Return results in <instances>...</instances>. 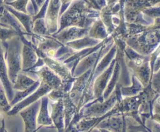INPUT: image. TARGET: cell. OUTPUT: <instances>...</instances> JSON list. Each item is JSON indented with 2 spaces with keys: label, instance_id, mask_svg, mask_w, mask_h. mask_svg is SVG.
Returning <instances> with one entry per match:
<instances>
[{
  "label": "cell",
  "instance_id": "obj_1",
  "mask_svg": "<svg viewBox=\"0 0 160 132\" xmlns=\"http://www.w3.org/2000/svg\"><path fill=\"white\" fill-rule=\"evenodd\" d=\"M8 65H9V74L10 79L15 81L17 79V74L20 67V54L19 48L12 47L9 48L8 52Z\"/></svg>",
  "mask_w": 160,
  "mask_h": 132
},
{
  "label": "cell",
  "instance_id": "obj_2",
  "mask_svg": "<svg viewBox=\"0 0 160 132\" xmlns=\"http://www.w3.org/2000/svg\"><path fill=\"white\" fill-rule=\"evenodd\" d=\"M21 115L24 119L26 124V132H32L35 129V107L29 108L22 112Z\"/></svg>",
  "mask_w": 160,
  "mask_h": 132
},
{
  "label": "cell",
  "instance_id": "obj_3",
  "mask_svg": "<svg viewBox=\"0 0 160 132\" xmlns=\"http://www.w3.org/2000/svg\"><path fill=\"white\" fill-rule=\"evenodd\" d=\"M0 80L2 81L3 85L6 87V90L10 91V84H9L7 77V70H6L4 58H3V53L1 45H0Z\"/></svg>",
  "mask_w": 160,
  "mask_h": 132
},
{
  "label": "cell",
  "instance_id": "obj_4",
  "mask_svg": "<svg viewBox=\"0 0 160 132\" xmlns=\"http://www.w3.org/2000/svg\"><path fill=\"white\" fill-rule=\"evenodd\" d=\"M38 121V124H52L51 120H50L49 117H48V111H47L46 98L43 99V100H42V109H41L40 115H39Z\"/></svg>",
  "mask_w": 160,
  "mask_h": 132
},
{
  "label": "cell",
  "instance_id": "obj_5",
  "mask_svg": "<svg viewBox=\"0 0 160 132\" xmlns=\"http://www.w3.org/2000/svg\"><path fill=\"white\" fill-rule=\"evenodd\" d=\"M34 83V81H32L31 79L28 78V77L24 76V75L19 74L18 78H17V86L15 88H18L19 89H26L27 88L31 86Z\"/></svg>",
  "mask_w": 160,
  "mask_h": 132
},
{
  "label": "cell",
  "instance_id": "obj_6",
  "mask_svg": "<svg viewBox=\"0 0 160 132\" xmlns=\"http://www.w3.org/2000/svg\"><path fill=\"white\" fill-rule=\"evenodd\" d=\"M0 107L2 108L4 110H7L9 108L7 100H6V95H5L4 90H3L2 85H0Z\"/></svg>",
  "mask_w": 160,
  "mask_h": 132
},
{
  "label": "cell",
  "instance_id": "obj_7",
  "mask_svg": "<svg viewBox=\"0 0 160 132\" xmlns=\"http://www.w3.org/2000/svg\"><path fill=\"white\" fill-rule=\"evenodd\" d=\"M152 86L155 90L160 91V69L152 74Z\"/></svg>",
  "mask_w": 160,
  "mask_h": 132
},
{
  "label": "cell",
  "instance_id": "obj_8",
  "mask_svg": "<svg viewBox=\"0 0 160 132\" xmlns=\"http://www.w3.org/2000/svg\"><path fill=\"white\" fill-rule=\"evenodd\" d=\"M0 132H3V128H1V130H0Z\"/></svg>",
  "mask_w": 160,
  "mask_h": 132
}]
</instances>
